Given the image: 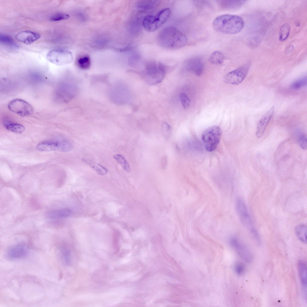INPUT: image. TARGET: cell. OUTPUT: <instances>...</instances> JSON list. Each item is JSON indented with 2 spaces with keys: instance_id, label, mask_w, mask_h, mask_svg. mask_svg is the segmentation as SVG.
<instances>
[{
  "instance_id": "1",
  "label": "cell",
  "mask_w": 307,
  "mask_h": 307,
  "mask_svg": "<svg viewBox=\"0 0 307 307\" xmlns=\"http://www.w3.org/2000/svg\"><path fill=\"white\" fill-rule=\"evenodd\" d=\"M157 41L162 47L169 49H176L183 47L188 41L186 36L175 28L168 26L163 28L158 34Z\"/></svg>"
},
{
  "instance_id": "2",
  "label": "cell",
  "mask_w": 307,
  "mask_h": 307,
  "mask_svg": "<svg viewBox=\"0 0 307 307\" xmlns=\"http://www.w3.org/2000/svg\"><path fill=\"white\" fill-rule=\"evenodd\" d=\"M243 18L237 15L225 14L217 17L213 22V26L217 32L234 34L240 31L244 26Z\"/></svg>"
},
{
  "instance_id": "3",
  "label": "cell",
  "mask_w": 307,
  "mask_h": 307,
  "mask_svg": "<svg viewBox=\"0 0 307 307\" xmlns=\"http://www.w3.org/2000/svg\"><path fill=\"white\" fill-rule=\"evenodd\" d=\"M167 69V67L161 63L150 61L146 63L145 71L142 76L149 84L154 85L163 80Z\"/></svg>"
},
{
  "instance_id": "4",
  "label": "cell",
  "mask_w": 307,
  "mask_h": 307,
  "mask_svg": "<svg viewBox=\"0 0 307 307\" xmlns=\"http://www.w3.org/2000/svg\"><path fill=\"white\" fill-rule=\"evenodd\" d=\"M222 135L220 128L213 126L207 128L203 132L202 139L206 149L209 151H214L217 147Z\"/></svg>"
},
{
  "instance_id": "5",
  "label": "cell",
  "mask_w": 307,
  "mask_h": 307,
  "mask_svg": "<svg viewBox=\"0 0 307 307\" xmlns=\"http://www.w3.org/2000/svg\"><path fill=\"white\" fill-rule=\"evenodd\" d=\"M73 148L72 144L65 139L49 140L42 142L37 146V149L41 151H58L68 152Z\"/></svg>"
},
{
  "instance_id": "6",
  "label": "cell",
  "mask_w": 307,
  "mask_h": 307,
  "mask_svg": "<svg viewBox=\"0 0 307 307\" xmlns=\"http://www.w3.org/2000/svg\"><path fill=\"white\" fill-rule=\"evenodd\" d=\"M9 109L21 117H25L32 115L33 109L28 103L21 99H16L10 101L8 105Z\"/></svg>"
},
{
  "instance_id": "7",
  "label": "cell",
  "mask_w": 307,
  "mask_h": 307,
  "mask_svg": "<svg viewBox=\"0 0 307 307\" xmlns=\"http://www.w3.org/2000/svg\"><path fill=\"white\" fill-rule=\"evenodd\" d=\"M48 60L57 65H63L70 63L72 60L71 53L62 49H55L49 52L47 55Z\"/></svg>"
},
{
  "instance_id": "8",
  "label": "cell",
  "mask_w": 307,
  "mask_h": 307,
  "mask_svg": "<svg viewBox=\"0 0 307 307\" xmlns=\"http://www.w3.org/2000/svg\"><path fill=\"white\" fill-rule=\"evenodd\" d=\"M249 69V66L245 65L229 73L224 77L225 82L233 85L240 84L246 77Z\"/></svg>"
},
{
  "instance_id": "9",
  "label": "cell",
  "mask_w": 307,
  "mask_h": 307,
  "mask_svg": "<svg viewBox=\"0 0 307 307\" xmlns=\"http://www.w3.org/2000/svg\"><path fill=\"white\" fill-rule=\"evenodd\" d=\"M236 207L237 214L243 225L250 231L255 229L246 205L242 199L238 198L237 199Z\"/></svg>"
},
{
  "instance_id": "10",
  "label": "cell",
  "mask_w": 307,
  "mask_h": 307,
  "mask_svg": "<svg viewBox=\"0 0 307 307\" xmlns=\"http://www.w3.org/2000/svg\"><path fill=\"white\" fill-rule=\"evenodd\" d=\"M231 246L235 250L238 254L247 262H250L252 259L251 252L239 240L235 237H231L229 240Z\"/></svg>"
},
{
  "instance_id": "11",
  "label": "cell",
  "mask_w": 307,
  "mask_h": 307,
  "mask_svg": "<svg viewBox=\"0 0 307 307\" xmlns=\"http://www.w3.org/2000/svg\"><path fill=\"white\" fill-rule=\"evenodd\" d=\"M184 67L187 71L200 76L202 73L204 68L201 60L198 58H193L185 61Z\"/></svg>"
},
{
  "instance_id": "12",
  "label": "cell",
  "mask_w": 307,
  "mask_h": 307,
  "mask_svg": "<svg viewBox=\"0 0 307 307\" xmlns=\"http://www.w3.org/2000/svg\"><path fill=\"white\" fill-rule=\"evenodd\" d=\"M274 110V107L272 106L263 115L258 122L255 134L258 138H261L263 135L267 125L273 115Z\"/></svg>"
},
{
  "instance_id": "13",
  "label": "cell",
  "mask_w": 307,
  "mask_h": 307,
  "mask_svg": "<svg viewBox=\"0 0 307 307\" xmlns=\"http://www.w3.org/2000/svg\"><path fill=\"white\" fill-rule=\"evenodd\" d=\"M40 35L38 33L29 31H21L15 36L16 39L19 41L26 44H30L38 39Z\"/></svg>"
},
{
  "instance_id": "14",
  "label": "cell",
  "mask_w": 307,
  "mask_h": 307,
  "mask_svg": "<svg viewBox=\"0 0 307 307\" xmlns=\"http://www.w3.org/2000/svg\"><path fill=\"white\" fill-rule=\"evenodd\" d=\"M28 252L27 247L23 245H18L10 248L6 255L10 259H18L23 258L26 255Z\"/></svg>"
},
{
  "instance_id": "15",
  "label": "cell",
  "mask_w": 307,
  "mask_h": 307,
  "mask_svg": "<svg viewBox=\"0 0 307 307\" xmlns=\"http://www.w3.org/2000/svg\"><path fill=\"white\" fill-rule=\"evenodd\" d=\"M245 1L242 0H219L217 2L220 7L225 9H237L240 7Z\"/></svg>"
},
{
  "instance_id": "16",
  "label": "cell",
  "mask_w": 307,
  "mask_h": 307,
  "mask_svg": "<svg viewBox=\"0 0 307 307\" xmlns=\"http://www.w3.org/2000/svg\"><path fill=\"white\" fill-rule=\"evenodd\" d=\"M298 268L300 278L303 290L306 293L307 267L306 264L302 261H300L298 263Z\"/></svg>"
},
{
  "instance_id": "17",
  "label": "cell",
  "mask_w": 307,
  "mask_h": 307,
  "mask_svg": "<svg viewBox=\"0 0 307 307\" xmlns=\"http://www.w3.org/2000/svg\"><path fill=\"white\" fill-rule=\"evenodd\" d=\"M142 25L147 31L152 32L157 29L155 16L152 15H148L145 16L142 21Z\"/></svg>"
},
{
  "instance_id": "18",
  "label": "cell",
  "mask_w": 307,
  "mask_h": 307,
  "mask_svg": "<svg viewBox=\"0 0 307 307\" xmlns=\"http://www.w3.org/2000/svg\"><path fill=\"white\" fill-rule=\"evenodd\" d=\"M170 10L168 8L160 11L155 16L157 29L162 26L169 17Z\"/></svg>"
},
{
  "instance_id": "19",
  "label": "cell",
  "mask_w": 307,
  "mask_h": 307,
  "mask_svg": "<svg viewBox=\"0 0 307 307\" xmlns=\"http://www.w3.org/2000/svg\"><path fill=\"white\" fill-rule=\"evenodd\" d=\"M159 3V1L158 0H140L137 3L136 6L139 10H146L153 8Z\"/></svg>"
},
{
  "instance_id": "20",
  "label": "cell",
  "mask_w": 307,
  "mask_h": 307,
  "mask_svg": "<svg viewBox=\"0 0 307 307\" xmlns=\"http://www.w3.org/2000/svg\"><path fill=\"white\" fill-rule=\"evenodd\" d=\"M70 213V211L69 210L63 209L51 210L48 212L47 216L50 219H55L67 217Z\"/></svg>"
},
{
  "instance_id": "21",
  "label": "cell",
  "mask_w": 307,
  "mask_h": 307,
  "mask_svg": "<svg viewBox=\"0 0 307 307\" xmlns=\"http://www.w3.org/2000/svg\"><path fill=\"white\" fill-rule=\"evenodd\" d=\"M295 233L298 238L304 243H307V228L303 225L297 226L295 228Z\"/></svg>"
},
{
  "instance_id": "22",
  "label": "cell",
  "mask_w": 307,
  "mask_h": 307,
  "mask_svg": "<svg viewBox=\"0 0 307 307\" xmlns=\"http://www.w3.org/2000/svg\"><path fill=\"white\" fill-rule=\"evenodd\" d=\"M83 161L89 165L91 167L99 174L104 175L107 173V169L97 163L85 159H84Z\"/></svg>"
},
{
  "instance_id": "23",
  "label": "cell",
  "mask_w": 307,
  "mask_h": 307,
  "mask_svg": "<svg viewBox=\"0 0 307 307\" xmlns=\"http://www.w3.org/2000/svg\"><path fill=\"white\" fill-rule=\"evenodd\" d=\"M224 59V57L223 54L219 51H216L211 54L209 60L213 64L219 65L223 63Z\"/></svg>"
},
{
  "instance_id": "24",
  "label": "cell",
  "mask_w": 307,
  "mask_h": 307,
  "mask_svg": "<svg viewBox=\"0 0 307 307\" xmlns=\"http://www.w3.org/2000/svg\"><path fill=\"white\" fill-rule=\"evenodd\" d=\"M77 64L80 68L83 70L88 69L91 66L90 58L89 56H87L80 57L78 59Z\"/></svg>"
},
{
  "instance_id": "25",
  "label": "cell",
  "mask_w": 307,
  "mask_h": 307,
  "mask_svg": "<svg viewBox=\"0 0 307 307\" xmlns=\"http://www.w3.org/2000/svg\"><path fill=\"white\" fill-rule=\"evenodd\" d=\"M0 41L1 43L5 45L13 47H18V46L12 38L7 35L1 34Z\"/></svg>"
},
{
  "instance_id": "26",
  "label": "cell",
  "mask_w": 307,
  "mask_h": 307,
  "mask_svg": "<svg viewBox=\"0 0 307 307\" xmlns=\"http://www.w3.org/2000/svg\"><path fill=\"white\" fill-rule=\"evenodd\" d=\"M5 127L8 130L18 133H22L25 130V127L23 126L17 124H8L5 125Z\"/></svg>"
},
{
  "instance_id": "27",
  "label": "cell",
  "mask_w": 307,
  "mask_h": 307,
  "mask_svg": "<svg viewBox=\"0 0 307 307\" xmlns=\"http://www.w3.org/2000/svg\"><path fill=\"white\" fill-rule=\"evenodd\" d=\"M114 158L123 167L124 169L127 172H129L131 171L130 165L125 159L120 154H116L113 156Z\"/></svg>"
},
{
  "instance_id": "28",
  "label": "cell",
  "mask_w": 307,
  "mask_h": 307,
  "mask_svg": "<svg viewBox=\"0 0 307 307\" xmlns=\"http://www.w3.org/2000/svg\"><path fill=\"white\" fill-rule=\"evenodd\" d=\"M290 32V27L287 23L283 25L281 27L279 33V40L284 41L288 37Z\"/></svg>"
},
{
  "instance_id": "29",
  "label": "cell",
  "mask_w": 307,
  "mask_h": 307,
  "mask_svg": "<svg viewBox=\"0 0 307 307\" xmlns=\"http://www.w3.org/2000/svg\"><path fill=\"white\" fill-rule=\"evenodd\" d=\"M307 77H304L294 82L291 85V88L293 89H298L307 85Z\"/></svg>"
},
{
  "instance_id": "30",
  "label": "cell",
  "mask_w": 307,
  "mask_h": 307,
  "mask_svg": "<svg viewBox=\"0 0 307 307\" xmlns=\"http://www.w3.org/2000/svg\"><path fill=\"white\" fill-rule=\"evenodd\" d=\"M69 16L67 14L62 13H58L52 16L49 19L52 21H58L66 19L69 18Z\"/></svg>"
},
{
  "instance_id": "31",
  "label": "cell",
  "mask_w": 307,
  "mask_h": 307,
  "mask_svg": "<svg viewBox=\"0 0 307 307\" xmlns=\"http://www.w3.org/2000/svg\"><path fill=\"white\" fill-rule=\"evenodd\" d=\"M180 97L183 107L185 109H187L190 105V99L185 94L183 93L180 94Z\"/></svg>"
},
{
  "instance_id": "32",
  "label": "cell",
  "mask_w": 307,
  "mask_h": 307,
  "mask_svg": "<svg viewBox=\"0 0 307 307\" xmlns=\"http://www.w3.org/2000/svg\"><path fill=\"white\" fill-rule=\"evenodd\" d=\"M162 127L163 134L165 137L168 138L171 134V127L166 122H163L162 124Z\"/></svg>"
},
{
  "instance_id": "33",
  "label": "cell",
  "mask_w": 307,
  "mask_h": 307,
  "mask_svg": "<svg viewBox=\"0 0 307 307\" xmlns=\"http://www.w3.org/2000/svg\"><path fill=\"white\" fill-rule=\"evenodd\" d=\"M307 142L306 136L305 135H303L299 139L298 144L302 149L306 150L307 148Z\"/></svg>"
},
{
  "instance_id": "34",
  "label": "cell",
  "mask_w": 307,
  "mask_h": 307,
  "mask_svg": "<svg viewBox=\"0 0 307 307\" xmlns=\"http://www.w3.org/2000/svg\"><path fill=\"white\" fill-rule=\"evenodd\" d=\"M234 270L237 274L239 275H241L244 271V266L241 263H238L235 265Z\"/></svg>"
},
{
  "instance_id": "35",
  "label": "cell",
  "mask_w": 307,
  "mask_h": 307,
  "mask_svg": "<svg viewBox=\"0 0 307 307\" xmlns=\"http://www.w3.org/2000/svg\"><path fill=\"white\" fill-rule=\"evenodd\" d=\"M131 58L130 61V64L134 66L138 62L139 56L138 54H135L133 55V56Z\"/></svg>"
},
{
  "instance_id": "36",
  "label": "cell",
  "mask_w": 307,
  "mask_h": 307,
  "mask_svg": "<svg viewBox=\"0 0 307 307\" xmlns=\"http://www.w3.org/2000/svg\"><path fill=\"white\" fill-rule=\"evenodd\" d=\"M161 161L162 168H165L167 164L168 160L167 157L165 156L163 157Z\"/></svg>"
}]
</instances>
